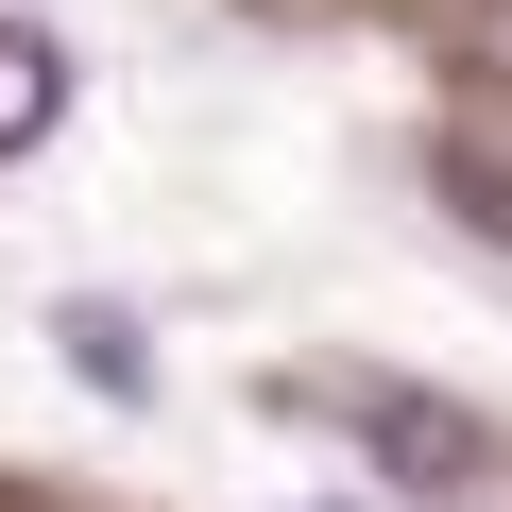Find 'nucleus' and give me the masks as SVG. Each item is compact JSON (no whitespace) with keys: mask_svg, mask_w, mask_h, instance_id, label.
I'll return each mask as SVG.
<instances>
[{"mask_svg":"<svg viewBox=\"0 0 512 512\" xmlns=\"http://www.w3.org/2000/svg\"><path fill=\"white\" fill-rule=\"evenodd\" d=\"M461 52H478V69H512V0H461Z\"/></svg>","mask_w":512,"mask_h":512,"instance_id":"3","label":"nucleus"},{"mask_svg":"<svg viewBox=\"0 0 512 512\" xmlns=\"http://www.w3.org/2000/svg\"><path fill=\"white\" fill-rule=\"evenodd\" d=\"M52 120H69V52L52 35H0V154H35Z\"/></svg>","mask_w":512,"mask_h":512,"instance_id":"1","label":"nucleus"},{"mask_svg":"<svg viewBox=\"0 0 512 512\" xmlns=\"http://www.w3.org/2000/svg\"><path fill=\"white\" fill-rule=\"evenodd\" d=\"M52 342H69V376H86V393H154V359H137V325H120V308H69Z\"/></svg>","mask_w":512,"mask_h":512,"instance_id":"2","label":"nucleus"}]
</instances>
